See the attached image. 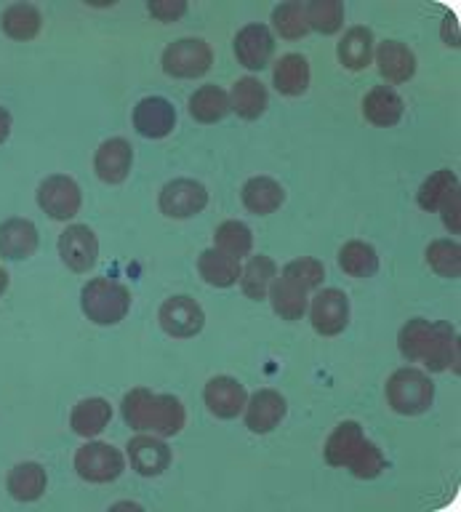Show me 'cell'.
Segmentation results:
<instances>
[{
  "mask_svg": "<svg viewBox=\"0 0 461 512\" xmlns=\"http://www.w3.org/2000/svg\"><path fill=\"white\" fill-rule=\"evenodd\" d=\"M75 470L88 483H112L126 470V459L110 443H86L75 454Z\"/></svg>",
  "mask_w": 461,
  "mask_h": 512,
  "instance_id": "7",
  "label": "cell"
},
{
  "mask_svg": "<svg viewBox=\"0 0 461 512\" xmlns=\"http://www.w3.org/2000/svg\"><path fill=\"white\" fill-rule=\"evenodd\" d=\"M440 211H443V224H446L448 230L459 232L461 230V222H459V190H454V192H451V195H448L446 200H443V206H440Z\"/></svg>",
  "mask_w": 461,
  "mask_h": 512,
  "instance_id": "40",
  "label": "cell"
},
{
  "mask_svg": "<svg viewBox=\"0 0 461 512\" xmlns=\"http://www.w3.org/2000/svg\"><path fill=\"white\" fill-rule=\"evenodd\" d=\"M203 400H206L208 411L219 419H235V416L246 408V387L232 379V376H216L206 384L203 390Z\"/></svg>",
  "mask_w": 461,
  "mask_h": 512,
  "instance_id": "17",
  "label": "cell"
},
{
  "mask_svg": "<svg viewBox=\"0 0 461 512\" xmlns=\"http://www.w3.org/2000/svg\"><path fill=\"white\" fill-rule=\"evenodd\" d=\"M83 195L75 179L64 174H54L43 179L38 187V206L56 222H67L80 211Z\"/></svg>",
  "mask_w": 461,
  "mask_h": 512,
  "instance_id": "8",
  "label": "cell"
},
{
  "mask_svg": "<svg viewBox=\"0 0 461 512\" xmlns=\"http://www.w3.org/2000/svg\"><path fill=\"white\" fill-rule=\"evenodd\" d=\"M336 56H339V62L347 70H366L371 59H374V32L368 30V27H352V30H347L339 48H336Z\"/></svg>",
  "mask_w": 461,
  "mask_h": 512,
  "instance_id": "26",
  "label": "cell"
},
{
  "mask_svg": "<svg viewBox=\"0 0 461 512\" xmlns=\"http://www.w3.org/2000/svg\"><path fill=\"white\" fill-rule=\"evenodd\" d=\"M227 112H230V96L214 83L198 88L190 96V115L198 123H219Z\"/></svg>",
  "mask_w": 461,
  "mask_h": 512,
  "instance_id": "33",
  "label": "cell"
},
{
  "mask_svg": "<svg viewBox=\"0 0 461 512\" xmlns=\"http://www.w3.org/2000/svg\"><path fill=\"white\" fill-rule=\"evenodd\" d=\"M128 459H131V467H134L139 475L144 478H158L168 470L171 464V448L163 443L155 435H139L128 443Z\"/></svg>",
  "mask_w": 461,
  "mask_h": 512,
  "instance_id": "19",
  "label": "cell"
},
{
  "mask_svg": "<svg viewBox=\"0 0 461 512\" xmlns=\"http://www.w3.org/2000/svg\"><path fill=\"white\" fill-rule=\"evenodd\" d=\"M272 54H275V38L267 24H248L235 35V56L248 70L270 67Z\"/></svg>",
  "mask_w": 461,
  "mask_h": 512,
  "instance_id": "14",
  "label": "cell"
},
{
  "mask_svg": "<svg viewBox=\"0 0 461 512\" xmlns=\"http://www.w3.org/2000/svg\"><path fill=\"white\" fill-rule=\"evenodd\" d=\"M376 64L384 80L390 83H408L416 75V56L414 51L400 43V40H384L376 48Z\"/></svg>",
  "mask_w": 461,
  "mask_h": 512,
  "instance_id": "21",
  "label": "cell"
},
{
  "mask_svg": "<svg viewBox=\"0 0 461 512\" xmlns=\"http://www.w3.org/2000/svg\"><path fill=\"white\" fill-rule=\"evenodd\" d=\"M131 166H134V150L126 139H107V142L96 150L94 168L96 176L107 184H120L126 182L128 174H131Z\"/></svg>",
  "mask_w": 461,
  "mask_h": 512,
  "instance_id": "18",
  "label": "cell"
},
{
  "mask_svg": "<svg viewBox=\"0 0 461 512\" xmlns=\"http://www.w3.org/2000/svg\"><path fill=\"white\" fill-rule=\"evenodd\" d=\"M112 419V406L104 398H88L80 400L78 406L72 408L70 427L80 438H94Z\"/></svg>",
  "mask_w": 461,
  "mask_h": 512,
  "instance_id": "27",
  "label": "cell"
},
{
  "mask_svg": "<svg viewBox=\"0 0 461 512\" xmlns=\"http://www.w3.org/2000/svg\"><path fill=\"white\" fill-rule=\"evenodd\" d=\"M310 291L312 288L299 280L291 270L283 267L280 278L272 280L270 286V302L275 315H280L283 320H299L307 312V304H310Z\"/></svg>",
  "mask_w": 461,
  "mask_h": 512,
  "instance_id": "13",
  "label": "cell"
},
{
  "mask_svg": "<svg viewBox=\"0 0 461 512\" xmlns=\"http://www.w3.org/2000/svg\"><path fill=\"white\" fill-rule=\"evenodd\" d=\"M339 267H342V272H347L350 278H374L376 270H379L376 248L371 246V243H363V240H350V243H344L342 251H339Z\"/></svg>",
  "mask_w": 461,
  "mask_h": 512,
  "instance_id": "31",
  "label": "cell"
},
{
  "mask_svg": "<svg viewBox=\"0 0 461 512\" xmlns=\"http://www.w3.org/2000/svg\"><path fill=\"white\" fill-rule=\"evenodd\" d=\"M427 264L440 278L456 280L461 275V248L456 240H432L427 246Z\"/></svg>",
  "mask_w": 461,
  "mask_h": 512,
  "instance_id": "36",
  "label": "cell"
},
{
  "mask_svg": "<svg viewBox=\"0 0 461 512\" xmlns=\"http://www.w3.org/2000/svg\"><path fill=\"white\" fill-rule=\"evenodd\" d=\"M307 8V24L310 30H318L323 35H336L344 24L342 0H312Z\"/></svg>",
  "mask_w": 461,
  "mask_h": 512,
  "instance_id": "38",
  "label": "cell"
},
{
  "mask_svg": "<svg viewBox=\"0 0 461 512\" xmlns=\"http://www.w3.org/2000/svg\"><path fill=\"white\" fill-rule=\"evenodd\" d=\"M147 11L160 22H179L187 14V3L184 0H152Z\"/></svg>",
  "mask_w": 461,
  "mask_h": 512,
  "instance_id": "39",
  "label": "cell"
},
{
  "mask_svg": "<svg viewBox=\"0 0 461 512\" xmlns=\"http://www.w3.org/2000/svg\"><path fill=\"white\" fill-rule=\"evenodd\" d=\"M286 200V192L275 179L270 176H254L243 184V206L251 211V214L267 216L275 214Z\"/></svg>",
  "mask_w": 461,
  "mask_h": 512,
  "instance_id": "24",
  "label": "cell"
},
{
  "mask_svg": "<svg viewBox=\"0 0 461 512\" xmlns=\"http://www.w3.org/2000/svg\"><path fill=\"white\" fill-rule=\"evenodd\" d=\"M227 96H230V110L238 112L243 120L262 118L267 104H270L267 88H264L262 80L256 78H240Z\"/></svg>",
  "mask_w": 461,
  "mask_h": 512,
  "instance_id": "25",
  "label": "cell"
},
{
  "mask_svg": "<svg viewBox=\"0 0 461 512\" xmlns=\"http://www.w3.org/2000/svg\"><path fill=\"white\" fill-rule=\"evenodd\" d=\"M8 134H11V112L6 107H0V144L6 142Z\"/></svg>",
  "mask_w": 461,
  "mask_h": 512,
  "instance_id": "41",
  "label": "cell"
},
{
  "mask_svg": "<svg viewBox=\"0 0 461 512\" xmlns=\"http://www.w3.org/2000/svg\"><path fill=\"white\" fill-rule=\"evenodd\" d=\"M454 190H459V179H456V174L451 168H440V171H435L430 179H424V184L419 187V192H416V203H419V208H424V211H430L432 214V211H440L443 200H446Z\"/></svg>",
  "mask_w": 461,
  "mask_h": 512,
  "instance_id": "35",
  "label": "cell"
},
{
  "mask_svg": "<svg viewBox=\"0 0 461 512\" xmlns=\"http://www.w3.org/2000/svg\"><path fill=\"white\" fill-rule=\"evenodd\" d=\"M0 27H3L8 38L32 40L43 27V16L32 3H14L0 16Z\"/></svg>",
  "mask_w": 461,
  "mask_h": 512,
  "instance_id": "32",
  "label": "cell"
},
{
  "mask_svg": "<svg viewBox=\"0 0 461 512\" xmlns=\"http://www.w3.org/2000/svg\"><path fill=\"white\" fill-rule=\"evenodd\" d=\"M398 347L403 358L411 363H424L435 374L446 368L459 371V339H456V328L446 320H438V323L424 318L408 320L406 326L400 328Z\"/></svg>",
  "mask_w": 461,
  "mask_h": 512,
  "instance_id": "1",
  "label": "cell"
},
{
  "mask_svg": "<svg viewBox=\"0 0 461 512\" xmlns=\"http://www.w3.org/2000/svg\"><path fill=\"white\" fill-rule=\"evenodd\" d=\"M46 470L38 462L16 464L14 470L8 472V494L14 496L16 502H38L40 496L46 494Z\"/></svg>",
  "mask_w": 461,
  "mask_h": 512,
  "instance_id": "28",
  "label": "cell"
},
{
  "mask_svg": "<svg viewBox=\"0 0 461 512\" xmlns=\"http://www.w3.org/2000/svg\"><path fill=\"white\" fill-rule=\"evenodd\" d=\"M208 206V190L195 179H174L160 190V211L168 219H190Z\"/></svg>",
  "mask_w": 461,
  "mask_h": 512,
  "instance_id": "10",
  "label": "cell"
},
{
  "mask_svg": "<svg viewBox=\"0 0 461 512\" xmlns=\"http://www.w3.org/2000/svg\"><path fill=\"white\" fill-rule=\"evenodd\" d=\"M312 328L323 336L342 334L350 323V299L339 288H323L315 294L310 307Z\"/></svg>",
  "mask_w": 461,
  "mask_h": 512,
  "instance_id": "11",
  "label": "cell"
},
{
  "mask_svg": "<svg viewBox=\"0 0 461 512\" xmlns=\"http://www.w3.org/2000/svg\"><path fill=\"white\" fill-rule=\"evenodd\" d=\"M8 288V272L0 267V296H3V291Z\"/></svg>",
  "mask_w": 461,
  "mask_h": 512,
  "instance_id": "42",
  "label": "cell"
},
{
  "mask_svg": "<svg viewBox=\"0 0 461 512\" xmlns=\"http://www.w3.org/2000/svg\"><path fill=\"white\" fill-rule=\"evenodd\" d=\"M214 243L216 251H222V254L232 256V259H243V256L251 254V248H254V232L251 227L238 219H230V222H224L216 227L214 232Z\"/></svg>",
  "mask_w": 461,
  "mask_h": 512,
  "instance_id": "34",
  "label": "cell"
},
{
  "mask_svg": "<svg viewBox=\"0 0 461 512\" xmlns=\"http://www.w3.org/2000/svg\"><path fill=\"white\" fill-rule=\"evenodd\" d=\"M246 427L254 435H267L278 427L288 414L286 398L275 390H259L254 398L246 400Z\"/></svg>",
  "mask_w": 461,
  "mask_h": 512,
  "instance_id": "16",
  "label": "cell"
},
{
  "mask_svg": "<svg viewBox=\"0 0 461 512\" xmlns=\"http://www.w3.org/2000/svg\"><path fill=\"white\" fill-rule=\"evenodd\" d=\"M326 462L331 467H344L355 478L374 480L387 470V459L376 443L366 438L358 422H342L326 440Z\"/></svg>",
  "mask_w": 461,
  "mask_h": 512,
  "instance_id": "2",
  "label": "cell"
},
{
  "mask_svg": "<svg viewBox=\"0 0 461 512\" xmlns=\"http://www.w3.org/2000/svg\"><path fill=\"white\" fill-rule=\"evenodd\" d=\"M134 128L144 139H163L176 128L174 104L163 96H147L134 107Z\"/></svg>",
  "mask_w": 461,
  "mask_h": 512,
  "instance_id": "15",
  "label": "cell"
},
{
  "mask_svg": "<svg viewBox=\"0 0 461 512\" xmlns=\"http://www.w3.org/2000/svg\"><path fill=\"white\" fill-rule=\"evenodd\" d=\"M272 83L283 96H302L310 88V62L302 54L280 56L275 70H272Z\"/></svg>",
  "mask_w": 461,
  "mask_h": 512,
  "instance_id": "23",
  "label": "cell"
},
{
  "mask_svg": "<svg viewBox=\"0 0 461 512\" xmlns=\"http://www.w3.org/2000/svg\"><path fill=\"white\" fill-rule=\"evenodd\" d=\"M80 307L96 326H115L131 310V291L118 280L94 278L80 291Z\"/></svg>",
  "mask_w": 461,
  "mask_h": 512,
  "instance_id": "4",
  "label": "cell"
},
{
  "mask_svg": "<svg viewBox=\"0 0 461 512\" xmlns=\"http://www.w3.org/2000/svg\"><path fill=\"white\" fill-rule=\"evenodd\" d=\"M387 403L395 414H427L435 403V384L419 368H400L387 382Z\"/></svg>",
  "mask_w": 461,
  "mask_h": 512,
  "instance_id": "5",
  "label": "cell"
},
{
  "mask_svg": "<svg viewBox=\"0 0 461 512\" xmlns=\"http://www.w3.org/2000/svg\"><path fill=\"white\" fill-rule=\"evenodd\" d=\"M59 256L72 272L94 270L99 262V240L86 224H72L59 235Z\"/></svg>",
  "mask_w": 461,
  "mask_h": 512,
  "instance_id": "12",
  "label": "cell"
},
{
  "mask_svg": "<svg viewBox=\"0 0 461 512\" xmlns=\"http://www.w3.org/2000/svg\"><path fill=\"white\" fill-rule=\"evenodd\" d=\"M240 270H243V267H240L238 259L222 254V251H216V248L203 251L198 259L200 278L206 280L208 286H216V288L235 286V283L240 280Z\"/></svg>",
  "mask_w": 461,
  "mask_h": 512,
  "instance_id": "29",
  "label": "cell"
},
{
  "mask_svg": "<svg viewBox=\"0 0 461 512\" xmlns=\"http://www.w3.org/2000/svg\"><path fill=\"white\" fill-rule=\"evenodd\" d=\"M160 328L174 339H192L206 326V312L192 296H171L160 307Z\"/></svg>",
  "mask_w": 461,
  "mask_h": 512,
  "instance_id": "9",
  "label": "cell"
},
{
  "mask_svg": "<svg viewBox=\"0 0 461 512\" xmlns=\"http://www.w3.org/2000/svg\"><path fill=\"white\" fill-rule=\"evenodd\" d=\"M120 411L131 430H147L158 438H174L187 422L182 400L174 395H155L144 387L128 392L120 403Z\"/></svg>",
  "mask_w": 461,
  "mask_h": 512,
  "instance_id": "3",
  "label": "cell"
},
{
  "mask_svg": "<svg viewBox=\"0 0 461 512\" xmlns=\"http://www.w3.org/2000/svg\"><path fill=\"white\" fill-rule=\"evenodd\" d=\"M38 251V227L30 219H8L0 224V256L3 259H30Z\"/></svg>",
  "mask_w": 461,
  "mask_h": 512,
  "instance_id": "20",
  "label": "cell"
},
{
  "mask_svg": "<svg viewBox=\"0 0 461 512\" xmlns=\"http://www.w3.org/2000/svg\"><path fill=\"white\" fill-rule=\"evenodd\" d=\"M272 27L278 30L280 38L286 40H299L310 32V24H307V8L302 3H280L275 11H272Z\"/></svg>",
  "mask_w": 461,
  "mask_h": 512,
  "instance_id": "37",
  "label": "cell"
},
{
  "mask_svg": "<svg viewBox=\"0 0 461 512\" xmlns=\"http://www.w3.org/2000/svg\"><path fill=\"white\" fill-rule=\"evenodd\" d=\"M406 112V104L400 99V94L390 86H376L371 88L363 99V115L379 128H392L398 126L400 118Z\"/></svg>",
  "mask_w": 461,
  "mask_h": 512,
  "instance_id": "22",
  "label": "cell"
},
{
  "mask_svg": "<svg viewBox=\"0 0 461 512\" xmlns=\"http://www.w3.org/2000/svg\"><path fill=\"white\" fill-rule=\"evenodd\" d=\"M214 64V54L206 40L182 38L163 51V72L171 78H200Z\"/></svg>",
  "mask_w": 461,
  "mask_h": 512,
  "instance_id": "6",
  "label": "cell"
},
{
  "mask_svg": "<svg viewBox=\"0 0 461 512\" xmlns=\"http://www.w3.org/2000/svg\"><path fill=\"white\" fill-rule=\"evenodd\" d=\"M278 278V264L272 262L270 256H251L248 264L240 270V286H243V294L254 302H262L270 294L272 280Z\"/></svg>",
  "mask_w": 461,
  "mask_h": 512,
  "instance_id": "30",
  "label": "cell"
}]
</instances>
